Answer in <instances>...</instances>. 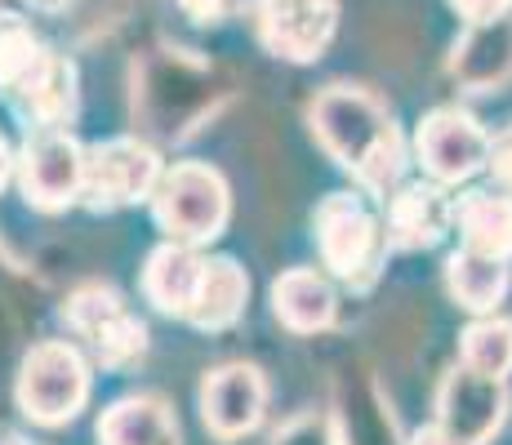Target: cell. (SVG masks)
<instances>
[{"label": "cell", "mask_w": 512, "mask_h": 445, "mask_svg": "<svg viewBox=\"0 0 512 445\" xmlns=\"http://www.w3.org/2000/svg\"><path fill=\"white\" fill-rule=\"evenodd\" d=\"M85 147L67 130H36L18 156V187L45 214H58L81 201Z\"/></svg>", "instance_id": "ba28073f"}, {"label": "cell", "mask_w": 512, "mask_h": 445, "mask_svg": "<svg viewBox=\"0 0 512 445\" xmlns=\"http://www.w3.org/2000/svg\"><path fill=\"white\" fill-rule=\"evenodd\" d=\"M152 214L170 241L183 245H210L223 236L232 214V192L228 178L205 161H179L161 174L152 192Z\"/></svg>", "instance_id": "3957f363"}, {"label": "cell", "mask_w": 512, "mask_h": 445, "mask_svg": "<svg viewBox=\"0 0 512 445\" xmlns=\"http://www.w3.org/2000/svg\"><path fill=\"white\" fill-rule=\"evenodd\" d=\"M450 9L468 23H490V18L512 14V0H450Z\"/></svg>", "instance_id": "484cf974"}, {"label": "cell", "mask_w": 512, "mask_h": 445, "mask_svg": "<svg viewBox=\"0 0 512 445\" xmlns=\"http://www.w3.org/2000/svg\"><path fill=\"white\" fill-rule=\"evenodd\" d=\"M161 174V152L147 138H107V143L85 147L81 201L90 210H125V205L152 201Z\"/></svg>", "instance_id": "8992f818"}, {"label": "cell", "mask_w": 512, "mask_h": 445, "mask_svg": "<svg viewBox=\"0 0 512 445\" xmlns=\"http://www.w3.org/2000/svg\"><path fill=\"white\" fill-rule=\"evenodd\" d=\"M334 428H339V445H397L392 419L383 410V401L374 397V388L352 397V405H343Z\"/></svg>", "instance_id": "603a6c76"}, {"label": "cell", "mask_w": 512, "mask_h": 445, "mask_svg": "<svg viewBox=\"0 0 512 445\" xmlns=\"http://www.w3.org/2000/svg\"><path fill=\"white\" fill-rule=\"evenodd\" d=\"M508 419V388L504 379H490V374H477L468 365L446 374L437 392V423L450 428L455 437H464L468 445H486L504 428Z\"/></svg>", "instance_id": "7c38bea8"}, {"label": "cell", "mask_w": 512, "mask_h": 445, "mask_svg": "<svg viewBox=\"0 0 512 445\" xmlns=\"http://www.w3.org/2000/svg\"><path fill=\"white\" fill-rule=\"evenodd\" d=\"M9 98H14V107L36 125V130H63V125L76 116V98H81L72 58L45 49L41 63L9 89Z\"/></svg>", "instance_id": "5bb4252c"}, {"label": "cell", "mask_w": 512, "mask_h": 445, "mask_svg": "<svg viewBox=\"0 0 512 445\" xmlns=\"http://www.w3.org/2000/svg\"><path fill=\"white\" fill-rule=\"evenodd\" d=\"M464 365L490 379H508L512 374V321L508 316H486V321H472L459 339Z\"/></svg>", "instance_id": "7402d4cb"}, {"label": "cell", "mask_w": 512, "mask_h": 445, "mask_svg": "<svg viewBox=\"0 0 512 445\" xmlns=\"http://www.w3.org/2000/svg\"><path fill=\"white\" fill-rule=\"evenodd\" d=\"M245 299H250V276H245V267L236 259H228V254H214V259H205V272H201V285H196L187 325L210 330V334L228 330V325L241 321Z\"/></svg>", "instance_id": "ac0fdd59"}, {"label": "cell", "mask_w": 512, "mask_h": 445, "mask_svg": "<svg viewBox=\"0 0 512 445\" xmlns=\"http://www.w3.org/2000/svg\"><path fill=\"white\" fill-rule=\"evenodd\" d=\"M308 125L317 143L334 156L339 170H348L366 192L388 196L406 165V143L392 121V112L361 85H330L312 98Z\"/></svg>", "instance_id": "6da1fadb"}, {"label": "cell", "mask_w": 512, "mask_h": 445, "mask_svg": "<svg viewBox=\"0 0 512 445\" xmlns=\"http://www.w3.org/2000/svg\"><path fill=\"white\" fill-rule=\"evenodd\" d=\"M317 250L326 267L339 276L352 290H366L374 285L383 267V254H388V227L379 223V214L370 210L361 196L352 192H330L326 201L317 205Z\"/></svg>", "instance_id": "277c9868"}, {"label": "cell", "mask_w": 512, "mask_h": 445, "mask_svg": "<svg viewBox=\"0 0 512 445\" xmlns=\"http://www.w3.org/2000/svg\"><path fill=\"white\" fill-rule=\"evenodd\" d=\"M263 410H268V379H263L259 365L232 361V365H219V370L205 374L201 419L219 441L250 437L263 423Z\"/></svg>", "instance_id": "8fae6325"}, {"label": "cell", "mask_w": 512, "mask_h": 445, "mask_svg": "<svg viewBox=\"0 0 512 445\" xmlns=\"http://www.w3.org/2000/svg\"><path fill=\"white\" fill-rule=\"evenodd\" d=\"M0 445H32L27 437H14V432H9V437H0Z\"/></svg>", "instance_id": "1f68e13d"}, {"label": "cell", "mask_w": 512, "mask_h": 445, "mask_svg": "<svg viewBox=\"0 0 512 445\" xmlns=\"http://www.w3.org/2000/svg\"><path fill=\"white\" fill-rule=\"evenodd\" d=\"M18 410L41 428H63L90 401V361L63 339H45L18 365Z\"/></svg>", "instance_id": "5b68a950"}, {"label": "cell", "mask_w": 512, "mask_h": 445, "mask_svg": "<svg viewBox=\"0 0 512 445\" xmlns=\"http://www.w3.org/2000/svg\"><path fill=\"white\" fill-rule=\"evenodd\" d=\"M486 170L495 174V183H504L508 192H512V130H504L490 143V161H486Z\"/></svg>", "instance_id": "4316f807"}, {"label": "cell", "mask_w": 512, "mask_h": 445, "mask_svg": "<svg viewBox=\"0 0 512 445\" xmlns=\"http://www.w3.org/2000/svg\"><path fill=\"white\" fill-rule=\"evenodd\" d=\"M508 259H495L486 250L464 245L459 254H450L446 263V290L459 308L468 312H495L508 294Z\"/></svg>", "instance_id": "ffe728a7"}, {"label": "cell", "mask_w": 512, "mask_h": 445, "mask_svg": "<svg viewBox=\"0 0 512 445\" xmlns=\"http://www.w3.org/2000/svg\"><path fill=\"white\" fill-rule=\"evenodd\" d=\"M41 54H45L41 36H36L23 18L0 14V89H5V94L41 63Z\"/></svg>", "instance_id": "cb8c5ba5"}, {"label": "cell", "mask_w": 512, "mask_h": 445, "mask_svg": "<svg viewBox=\"0 0 512 445\" xmlns=\"http://www.w3.org/2000/svg\"><path fill=\"white\" fill-rule=\"evenodd\" d=\"M32 9H41V14H63V9H72L76 0H27Z\"/></svg>", "instance_id": "4dcf8cb0"}, {"label": "cell", "mask_w": 512, "mask_h": 445, "mask_svg": "<svg viewBox=\"0 0 512 445\" xmlns=\"http://www.w3.org/2000/svg\"><path fill=\"white\" fill-rule=\"evenodd\" d=\"M214 107V72L187 54L147 58L134 72V116L156 138H187Z\"/></svg>", "instance_id": "7a4b0ae2"}, {"label": "cell", "mask_w": 512, "mask_h": 445, "mask_svg": "<svg viewBox=\"0 0 512 445\" xmlns=\"http://www.w3.org/2000/svg\"><path fill=\"white\" fill-rule=\"evenodd\" d=\"M410 445H468V441L455 437L450 428H441V423H428V428H419L415 437H410Z\"/></svg>", "instance_id": "f1b7e54d"}, {"label": "cell", "mask_w": 512, "mask_h": 445, "mask_svg": "<svg viewBox=\"0 0 512 445\" xmlns=\"http://www.w3.org/2000/svg\"><path fill=\"white\" fill-rule=\"evenodd\" d=\"M272 445H339V428L321 414H299L272 437Z\"/></svg>", "instance_id": "d4e9b609"}, {"label": "cell", "mask_w": 512, "mask_h": 445, "mask_svg": "<svg viewBox=\"0 0 512 445\" xmlns=\"http://www.w3.org/2000/svg\"><path fill=\"white\" fill-rule=\"evenodd\" d=\"M63 321L76 339H85L94 361L107 365V370H125L147 352V325L107 285H81L63 303Z\"/></svg>", "instance_id": "52a82bcc"}, {"label": "cell", "mask_w": 512, "mask_h": 445, "mask_svg": "<svg viewBox=\"0 0 512 445\" xmlns=\"http://www.w3.org/2000/svg\"><path fill=\"white\" fill-rule=\"evenodd\" d=\"M339 27V0H259V41L285 63H317Z\"/></svg>", "instance_id": "30bf717a"}, {"label": "cell", "mask_w": 512, "mask_h": 445, "mask_svg": "<svg viewBox=\"0 0 512 445\" xmlns=\"http://www.w3.org/2000/svg\"><path fill=\"white\" fill-rule=\"evenodd\" d=\"M201 272H205V259L196 254V245H183V241L156 245V250L147 254V267H143L147 303H152L156 312L187 321L192 299H196V285H201Z\"/></svg>", "instance_id": "2e32d148"}, {"label": "cell", "mask_w": 512, "mask_h": 445, "mask_svg": "<svg viewBox=\"0 0 512 445\" xmlns=\"http://www.w3.org/2000/svg\"><path fill=\"white\" fill-rule=\"evenodd\" d=\"M18 170V161H14V152H9V138L0 134V187L9 183V174Z\"/></svg>", "instance_id": "f546056e"}, {"label": "cell", "mask_w": 512, "mask_h": 445, "mask_svg": "<svg viewBox=\"0 0 512 445\" xmlns=\"http://www.w3.org/2000/svg\"><path fill=\"white\" fill-rule=\"evenodd\" d=\"M450 76L468 94H495L512 81V14L490 23H468L464 41L450 54Z\"/></svg>", "instance_id": "4fadbf2b"}, {"label": "cell", "mask_w": 512, "mask_h": 445, "mask_svg": "<svg viewBox=\"0 0 512 445\" xmlns=\"http://www.w3.org/2000/svg\"><path fill=\"white\" fill-rule=\"evenodd\" d=\"M455 223V201L441 183H410L388 196V241L397 250H432Z\"/></svg>", "instance_id": "9a60e30c"}, {"label": "cell", "mask_w": 512, "mask_h": 445, "mask_svg": "<svg viewBox=\"0 0 512 445\" xmlns=\"http://www.w3.org/2000/svg\"><path fill=\"white\" fill-rule=\"evenodd\" d=\"M179 5L192 23H219V18L232 9V0H179Z\"/></svg>", "instance_id": "83f0119b"}, {"label": "cell", "mask_w": 512, "mask_h": 445, "mask_svg": "<svg viewBox=\"0 0 512 445\" xmlns=\"http://www.w3.org/2000/svg\"><path fill=\"white\" fill-rule=\"evenodd\" d=\"M455 223L464 227V245L495 259H512V196L468 192L455 201Z\"/></svg>", "instance_id": "44dd1931"}, {"label": "cell", "mask_w": 512, "mask_h": 445, "mask_svg": "<svg viewBox=\"0 0 512 445\" xmlns=\"http://www.w3.org/2000/svg\"><path fill=\"white\" fill-rule=\"evenodd\" d=\"M490 138L481 130L477 116L459 112V107H437L419 121L415 152L419 165L432 174V183H468L490 161Z\"/></svg>", "instance_id": "9c48e42d"}, {"label": "cell", "mask_w": 512, "mask_h": 445, "mask_svg": "<svg viewBox=\"0 0 512 445\" xmlns=\"http://www.w3.org/2000/svg\"><path fill=\"white\" fill-rule=\"evenodd\" d=\"M272 312L290 334H321L334 325L339 299L317 267H290L272 281Z\"/></svg>", "instance_id": "e0dca14e"}, {"label": "cell", "mask_w": 512, "mask_h": 445, "mask_svg": "<svg viewBox=\"0 0 512 445\" xmlns=\"http://www.w3.org/2000/svg\"><path fill=\"white\" fill-rule=\"evenodd\" d=\"M98 445H179V419L161 397H121L98 419Z\"/></svg>", "instance_id": "d6986e66"}]
</instances>
